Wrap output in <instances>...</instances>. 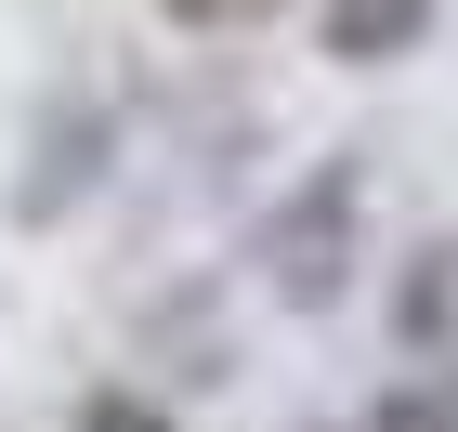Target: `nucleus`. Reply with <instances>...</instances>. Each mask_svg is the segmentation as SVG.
<instances>
[{
    "label": "nucleus",
    "mask_w": 458,
    "mask_h": 432,
    "mask_svg": "<svg viewBox=\"0 0 458 432\" xmlns=\"http://www.w3.org/2000/svg\"><path fill=\"white\" fill-rule=\"evenodd\" d=\"M171 13H197V27H223V13H249V0H171Z\"/></svg>",
    "instance_id": "f03ea898"
},
{
    "label": "nucleus",
    "mask_w": 458,
    "mask_h": 432,
    "mask_svg": "<svg viewBox=\"0 0 458 432\" xmlns=\"http://www.w3.org/2000/svg\"><path fill=\"white\" fill-rule=\"evenodd\" d=\"M420 27H432V0H327V39H341V53H367V66H380V53H406Z\"/></svg>",
    "instance_id": "f257e3e1"
}]
</instances>
